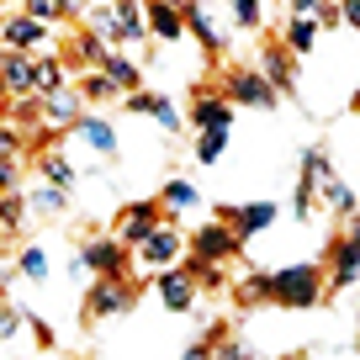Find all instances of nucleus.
I'll return each instance as SVG.
<instances>
[{
	"label": "nucleus",
	"mask_w": 360,
	"mask_h": 360,
	"mask_svg": "<svg viewBox=\"0 0 360 360\" xmlns=\"http://www.w3.org/2000/svg\"><path fill=\"white\" fill-rule=\"evenodd\" d=\"M270 281V307H292V313H307L328 297V270L318 259H297V265L265 270Z\"/></svg>",
	"instance_id": "nucleus-1"
},
{
	"label": "nucleus",
	"mask_w": 360,
	"mask_h": 360,
	"mask_svg": "<svg viewBox=\"0 0 360 360\" xmlns=\"http://www.w3.org/2000/svg\"><path fill=\"white\" fill-rule=\"evenodd\" d=\"M133 281H122V276H96L90 281V292H85V307H79V318L85 323H101V318H122V313H133Z\"/></svg>",
	"instance_id": "nucleus-2"
},
{
	"label": "nucleus",
	"mask_w": 360,
	"mask_h": 360,
	"mask_svg": "<svg viewBox=\"0 0 360 360\" xmlns=\"http://www.w3.org/2000/svg\"><path fill=\"white\" fill-rule=\"evenodd\" d=\"M0 43L11 53H53V27H43L27 11H11V16H0Z\"/></svg>",
	"instance_id": "nucleus-3"
},
{
	"label": "nucleus",
	"mask_w": 360,
	"mask_h": 360,
	"mask_svg": "<svg viewBox=\"0 0 360 360\" xmlns=\"http://www.w3.org/2000/svg\"><path fill=\"white\" fill-rule=\"evenodd\" d=\"M328 148L323 143H307L302 148V169H297V191H292V212H297V223L302 217H313V202H318V180L328 175Z\"/></svg>",
	"instance_id": "nucleus-4"
},
{
	"label": "nucleus",
	"mask_w": 360,
	"mask_h": 360,
	"mask_svg": "<svg viewBox=\"0 0 360 360\" xmlns=\"http://www.w3.org/2000/svg\"><path fill=\"white\" fill-rule=\"evenodd\" d=\"M43 101V133H75V122L85 117V96H79V85L69 79V85H58V90H48V96H37Z\"/></svg>",
	"instance_id": "nucleus-5"
},
{
	"label": "nucleus",
	"mask_w": 360,
	"mask_h": 360,
	"mask_svg": "<svg viewBox=\"0 0 360 360\" xmlns=\"http://www.w3.org/2000/svg\"><path fill=\"white\" fill-rule=\"evenodd\" d=\"M223 96L233 106H255V112H270V106L281 101L259 69H228V75H223Z\"/></svg>",
	"instance_id": "nucleus-6"
},
{
	"label": "nucleus",
	"mask_w": 360,
	"mask_h": 360,
	"mask_svg": "<svg viewBox=\"0 0 360 360\" xmlns=\"http://www.w3.org/2000/svg\"><path fill=\"white\" fill-rule=\"evenodd\" d=\"M186 249L202 255V259H212V265H228L233 255H244V238H238L228 223H217V217H212V223H202L191 238H186Z\"/></svg>",
	"instance_id": "nucleus-7"
},
{
	"label": "nucleus",
	"mask_w": 360,
	"mask_h": 360,
	"mask_svg": "<svg viewBox=\"0 0 360 360\" xmlns=\"http://www.w3.org/2000/svg\"><path fill=\"white\" fill-rule=\"evenodd\" d=\"M180 255H186V233H180L175 223H159L154 233L143 238V244H138V265L143 270H169V265H180Z\"/></svg>",
	"instance_id": "nucleus-8"
},
{
	"label": "nucleus",
	"mask_w": 360,
	"mask_h": 360,
	"mask_svg": "<svg viewBox=\"0 0 360 360\" xmlns=\"http://www.w3.org/2000/svg\"><path fill=\"white\" fill-rule=\"evenodd\" d=\"M276 212H281L276 202H244V207L223 202V207H217L212 217H217V223H228V228H233L238 238H255V233H265V228L276 223Z\"/></svg>",
	"instance_id": "nucleus-9"
},
{
	"label": "nucleus",
	"mask_w": 360,
	"mask_h": 360,
	"mask_svg": "<svg viewBox=\"0 0 360 360\" xmlns=\"http://www.w3.org/2000/svg\"><path fill=\"white\" fill-rule=\"evenodd\" d=\"M79 255H85L90 276H122V281H133V265H127V244L122 238H85Z\"/></svg>",
	"instance_id": "nucleus-10"
},
{
	"label": "nucleus",
	"mask_w": 360,
	"mask_h": 360,
	"mask_svg": "<svg viewBox=\"0 0 360 360\" xmlns=\"http://www.w3.org/2000/svg\"><path fill=\"white\" fill-rule=\"evenodd\" d=\"M159 223H165V207H159V196H154V202H127V207H122V223H117V238H122L127 249H138Z\"/></svg>",
	"instance_id": "nucleus-11"
},
{
	"label": "nucleus",
	"mask_w": 360,
	"mask_h": 360,
	"mask_svg": "<svg viewBox=\"0 0 360 360\" xmlns=\"http://www.w3.org/2000/svg\"><path fill=\"white\" fill-rule=\"evenodd\" d=\"M154 297L165 302V313H196V281L186 276L180 265L159 270V281H154Z\"/></svg>",
	"instance_id": "nucleus-12"
},
{
	"label": "nucleus",
	"mask_w": 360,
	"mask_h": 360,
	"mask_svg": "<svg viewBox=\"0 0 360 360\" xmlns=\"http://www.w3.org/2000/svg\"><path fill=\"white\" fill-rule=\"evenodd\" d=\"M259 75L270 79V90H276V96H297V58L286 53L281 43H265L259 48Z\"/></svg>",
	"instance_id": "nucleus-13"
},
{
	"label": "nucleus",
	"mask_w": 360,
	"mask_h": 360,
	"mask_svg": "<svg viewBox=\"0 0 360 360\" xmlns=\"http://www.w3.org/2000/svg\"><path fill=\"white\" fill-rule=\"evenodd\" d=\"M328 286H334V292H345V286H355L360 281V244L349 233H339L334 244H328Z\"/></svg>",
	"instance_id": "nucleus-14"
},
{
	"label": "nucleus",
	"mask_w": 360,
	"mask_h": 360,
	"mask_svg": "<svg viewBox=\"0 0 360 360\" xmlns=\"http://www.w3.org/2000/svg\"><path fill=\"white\" fill-rule=\"evenodd\" d=\"M0 85L16 96H37V53H11L6 48V58H0Z\"/></svg>",
	"instance_id": "nucleus-15"
},
{
	"label": "nucleus",
	"mask_w": 360,
	"mask_h": 360,
	"mask_svg": "<svg viewBox=\"0 0 360 360\" xmlns=\"http://www.w3.org/2000/svg\"><path fill=\"white\" fill-rule=\"evenodd\" d=\"M233 112H238V106L228 101L223 90H196V101H191V127H196V133H207V127H233Z\"/></svg>",
	"instance_id": "nucleus-16"
},
{
	"label": "nucleus",
	"mask_w": 360,
	"mask_h": 360,
	"mask_svg": "<svg viewBox=\"0 0 360 360\" xmlns=\"http://www.w3.org/2000/svg\"><path fill=\"white\" fill-rule=\"evenodd\" d=\"M75 138L90 148V154H101V159H117V127L106 122V117H96V112H85L75 122Z\"/></svg>",
	"instance_id": "nucleus-17"
},
{
	"label": "nucleus",
	"mask_w": 360,
	"mask_h": 360,
	"mask_svg": "<svg viewBox=\"0 0 360 360\" xmlns=\"http://www.w3.org/2000/svg\"><path fill=\"white\" fill-rule=\"evenodd\" d=\"M143 22H148V37H159V43H180L186 37V16L175 6H165V0H143Z\"/></svg>",
	"instance_id": "nucleus-18"
},
{
	"label": "nucleus",
	"mask_w": 360,
	"mask_h": 360,
	"mask_svg": "<svg viewBox=\"0 0 360 360\" xmlns=\"http://www.w3.org/2000/svg\"><path fill=\"white\" fill-rule=\"evenodd\" d=\"M180 16H186V37H196L207 53H223V48H228V43H223V27L212 22V11H207L202 0H191V6H186Z\"/></svg>",
	"instance_id": "nucleus-19"
},
{
	"label": "nucleus",
	"mask_w": 360,
	"mask_h": 360,
	"mask_svg": "<svg viewBox=\"0 0 360 360\" xmlns=\"http://www.w3.org/2000/svg\"><path fill=\"white\" fill-rule=\"evenodd\" d=\"M106 53H112V48H106L96 32H85V27H79V32L69 37V48H64V64L85 75V69H101V64H106Z\"/></svg>",
	"instance_id": "nucleus-20"
},
{
	"label": "nucleus",
	"mask_w": 360,
	"mask_h": 360,
	"mask_svg": "<svg viewBox=\"0 0 360 360\" xmlns=\"http://www.w3.org/2000/svg\"><path fill=\"white\" fill-rule=\"evenodd\" d=\"M318 202H323L334 217H355V212H360V196H355V186H345V180L334 175V169H328V175L318 180Z\"/></svg>",
	"instance_id": "nucleus-21"
},
{
	"label": "nucleus",
	"mask_w": 360,
	"mask_h": 360,
	"mask_svg": "<svg viewBox=\"0 0 360 360\" xmlns=\"http://www.w3.org/2000/svg\"><path fill=\"white\" fill-rule=\"evenodd\" d=\"M159 207H165L169 223H175V217H186V212H196V207H202V191H196L191 180L169 175V180H165V191H159Z\"/></svg>",
	"instance_id": "nucleus-22"
},
{
	"label": "nucleus",
	"mask_w": 360,
	"mask_h": 360,
	"mask_svg": "<svg viewBox=\"0 0 360 360\" xmlns=\"http://www.w3.org/2000/svg\"><path fill=\"white\" fill-rule=\"evenodd\" d=\"M112 22L122 32V43H148V22H143V0H106Z\"/></svg>",
	"instance_id": "nucleus-23"
},
{
	"label": "nucleus",
	"mask_w": 360,
	"mask_h": 360,
	"mask_svg": "<svg viewBox=\"0 0 360 360\" xmlns=\"http://www.w3.org/2000/svg\"><path fill=\"white\" fill-rule=\"evenodd\" d=\"M79 27H85V32H96L106 48H122V32H117L112 6H106V0H85V11H79Z\"/></svg>",
	"instance_id": "nucleus-24"
},
{
	"label": "nucleus",
	"mask_w": 360,
	"mask_h": 360,
	"mask_svg": "<svg viewBox=\"0 0 360 360\" xmlns=\"http://www.w3.org/2000/svg\"><path fill=\"white\" fill-rule=\"evenodd\" d=\"M27 212H43V217L69 212V191H64V186H53V180H37L32 191H27Z\"/></svg>",
	"instance_id": "nucleus-25"
},
{
	"label": "nucleus",
	"mask_w": 360,
	"mask_h": 360,
	"mask_svg": "<svg viewBox=\"0 0 360 360\" xmlns=\"http://www.w3.org/2000/svg\"><path fill=\"white\" fill-rule=\"evenodd\" d=\"M281 48H286L292 58H307V53L318 48V22H313V16H292V22H286Z\"/></svg>",
	"instance_id": "nucleus-26"
},
{
	"label": "nucleus",
	"mask_w": 360,
	"mask_h": 360,
	"mask_svg": "<svg viewBox=\"0 0 360 360\" xmlns=\"http://www.w3.org/2000/svg\"><path fill=\"white\" fill-rule=\"evenodd\" d=\"M79 96H85V106H101V101H122V90L112 85V75L106 69H85V75L75 79Z\"/></svg>",
	"instance_id": "nucleus-27"
},
{
	"label": "nucleus",
	"mask_w": 360,
	"mask_h": 360,
	"mask_svg": "<svg viewBox=\"0 0 360 360\" xmlns=\"http://www.w3.org/2000/svg\"><path fill=\"white\" fill-rule=\"evenodd\" d=\"M101 69H106V75H112V85L122 90V96H127V90H143V69H138L133 58L122 53V48H112V53H106V64H101Z\"/></svg>",
	"instance_id": "nucleus-28"
},
{
	"label": "nucleus",
	"mask_w": 360,
	"mask_h": 360,
	"mask_svg": "<svg viewBox=\"0 0 360 360\" xmlns=\"http://www.w3.org/2000/svg\"><path fill=\"white\" fill-rule=\"evenodd\" d=\"M180 270H186V276L196 281V292H217V286H223V265H212V259L191 255V249L180 255Z\"/></svg>",
	"instance_id": "nucleus-29"
},
{
	"label": "nucleus",
	"mask_w": 360,
	"mask_h": 360,
	"mask_svg": "<svg viewBox=\"0 0 360 360\" xmlns=\"http://www.w3.org/2000/svg\"><path fill=\"white\" fill-rule=\"evenodd\" d=\"M22 228H27V196L6 191V196H0V238H16Z\"/></svg>",
	"instance_id": "nucleus-30"
},
{
	"label": "nucleus",
	"mask_w": 360,
	"mask_h": 360,
	"mask_svg": "<svg viewBox=\"0 0 360 360\" xmlns=\"http://www.w3.org/2000/svg\"><path fill=\"white\" fill-rule=\"evenodd\" d=\"M69 85V64L64 53H37V96H48V90Z\"/></svg>",
	"instance_id": "nucleus-31"
},
{
	"label": "nucleus",
	"mask_w": 360,
	"mask_h": 360,
	"mask_svg": "<svg viewBox=\"0 0 360 360\" xmlns=\"http://www.w3.org/2000/svg\"><path fill=\"white\" fill-rule=\"evenodd\" d=\"M37 175H43V180H53V186H64V191H75V165H69V159L64 154H53V148H48V154L43 159H37Z\"/></svg>",
	"instance_id": "nucleus-32"
},
{
	"label": "nucleus",
	"mask_w": 360,
	"mask_h": 360,
	"mask_svg": "<svg viewBox=\"0 0 360 360\" xmlns=\"http://www.w3.org/2000/svg\"><path fill=\"white\" fill-rule=\"evenodd\" d=\"M6 122H16L22 133H27V127L37 133V127H43V101H37V96H16V101L6 106Z\"/></svg>",
	"instance_id": "nucleus-33"
},
{
	"label": "nucleus",
	"mask_w": 360,
	"mask_h": 360,
	"mask_svg": "<svg viewBox=\"0 0 360 360\" xmlns=\"http://www.w3.org/2000/svg\"><path fill=\"white\" fill-rule=\"evenodd\" d=\"M233 302L238 307H270V281L265 276H244V281L233 286Z\"/></svg>",
	"instance_id": "nucleus-34"
},
{
	"label": "nucleus",
	"mask_w": 360,
	"mask_h": 360,
	"mask_svg": "<svg viewBox=\"0 0 360 360\" xmlns=\"http://www.w3.org/2000/svg\"><path fill=\"white\" fill-rule=\"evenodd\" d=\"M223 154H228V127H207V133H196V159H202V165H217Z\"/></svg>",
	"instance_id": "nucleus-35"
},
{
	"label": "nucleus",
	"mask_w": 360,
	"mask_h": 360,
	"mask_svg": "<svg viewBox=\"0 0 360 360\" xmlns=\"http://www.w3.org/2000/svg\"><path fill=\"white\" fill-rule=\"evenodd\" d=\"M212 360H259L255 345H244L238 334H217L212 339Z\"/></svg>",
	"instance_id": "nucleus-36"
},
{
	"label": "nucleus",
	"mask_w": 360,
	"mask_h": 360,
	"mask_svg": "<svg viewBox=\"0 0 360 360\" xmlns=\"http://www.w3.org/2000/svg\"><path fill=\"white\" fill-rule=\"evenodd\" d=\"M228 11H233V27L255 32V27L265 22V0H228Z\"/></svg>",
	"instance_id": "nucleus-37"
},
{
	"label": "nucleus",
	"mask_w": 360,
	"mask_h": 360,
	"mask_svg": "<svg viewBox=\"0 0 360 360\" xmlns=\"http://www.w3.org/2000/svg\"><path fill=\"white\" fill-rule=\"evenodd\" d=\"M16 270H22L27 281H48V255H43L37 244H27L22 255H16Z\"/></svg>",
	"instance_id": "nucleus-38"
},
{
	"label": "nucleus",
	"mask_w": 360,
	"mask_h": 360,
	"mask_svg": "<svg viewBox=\"0 0 360 360\" xmlns=\"http://www.w3.org/2000/svg\"><path fill=\"white\" fill-rule=\"evenodd\" d=\"M148 117H154V122L165 127L169 138H175V133H186V117L175 112V101H169V96H154V112H148Z\"/></svg>",
	"instance_id": "nucleus-39"
},
{
	"label": "nucleus",
	"mask_w": 360,
	"mask_h": 360,
	"mask_svg": "<svg viewBox=\"0 0 360 360\" xmlns=\"http://www.w3.org/2000/svg\"><path fill=\"white\" fill-rule=\"evenodd\" d=\"M22 154H27V133L0 117V159H22Z\"/></svg>",
	"instance_id": "nucleus-40"
},
{
	"label": "nucleus",
	"mask_w": 360,
	"mask_h": 360,
	"mask_svg": "<svg viewBox=\"0 0 360 360\" xmlns=\"http://www.w3.org/2000/svg\"><path fill=\"white\" fill-rule=\"evenodd\" d=\"M22 11L37 16L43 27H58V22H64V0H22Z\"/></svg>",
	"instance_id": "nucleus-41"
},
{
	"label": "nucleus",
	"mask_w": 360,
	"mask_h": 360,
	"mask_svg": "<svg viewBox=\"0 0 360 360\" xmlns=\"http://www.w3.org/2000/svg\"><path fill=\"white\" fill-rule=\"evenodd\" d=\"M217 334H223V328L212 323L202 339H191V345H186V355H180V360H212V339H217Z\"/></svg>",
	"instance_id": "nucleus-42"
},
{
	"label": "nucleus",
	"mask_w": 360,
	"mask_h": 360,
	"mask_svg": "<svg viewBox=\"0 0 360 360\" xmlns=\"http://www.w3.org/2000/svg\"><path fill=\"white\" fill-rule=\"evenodd\" d=\"M154 96H159V90H127L122 106H127L133 117H148V112H154Z\"/></svg>",
	"instance_id": "nucleus-43"
},
{
	"label": "nucleus",
	"mask_w": 360,
	"mask_h": 360,
	"mask_svg": "<svg viewBox=\"0 0 360 360\" xmlns=\"http://www.w3.org/2000/svg\"><path fill=\"white\" fill-rule=\"evenodd\" d=\"M22 191V159H0V196Z\"/></svg>",
	"instance_id": "nucleus-44"
},
{
	"label": "nucleus",
	"mask_w": 360,
	"mask_h": 360,
	"mask_svg": "<svg viewBox=\"0 0 360 360\" xmlns=\"http://www.w3.org/2000/svg\"><path fill=\"white\" fill-rule=\"evenodd\" d=\"M16 328H22V313H16V307L0 297V339H16Z\"/></svg>",
	"instance_id": "nucleus-45"
},
{
	"label": "nucleus",
	"mask_w": 360,
	"mask_h": 360,
	"mask_svg": "<svg viewBox=\"0 0 360 360\" xmlns=\"http://www.w3.org/2000/svg\"><path fill=\"white\" fill-rule=\"evenodd\" d=\"M313 22H318V32H328V27H345V16H339V0H323Z\"/></svg>",
	"instance_id": "nucleus-46"
},
{
	"label": "nucleus",
	"mask_w": 360,
	"mask_h": 360,
	"mask_svg": "<svg viewBox=\"0 0 360 360\" xmlns=\"http://www.w3.org/2000/svg\"><path fill=\"white\" fill-rule=\"evenodd\" d=\"M22 318H27V323H32V334H37V345H43V349H53V345H58L53 323H43V318H37V313H22Z\"/></svg>",
	"instance_id": "nucleus-47"
},
{
	"label": "nucleus",
	"mask_w": 360,
	"mask_h": 360,
	"mask_svg": "<svg viewBox=\"0 0 360 360\" xmlns=\"http://www.w3.org/2000/svg\"><path fill=\"white\" fill-rule=\"evenodd\" d=\"M339 16H345V27L360 32V0H339Z\"/></svg>",
	"instance_id": "nucleus-48"
},
{
	"label": "nucleus",
	"mask_w": 360,
	"mask_h": 360,
	"mask_svg": "<svg viewBox=\"0 0 360 360\" xmlns=\"http://www.w3.org/2000/svg\"><path fill=\"white\" fill-rule=\"evenodd\" d=\"M286 6H292V16H318V6H323V0H286Z\"/></svg>",
	"instance_id": "nucleus-49"
},
{
	"label": "nucleus",
	"mask_w": 360,
	"mask_h": 360,
	"mask_svg": "<svg viewBox=\"0 0 360 360\" xmlns=\"http://www.w3.org/2000/svg\"><path fill=\"white\" fill-rule=\"evenodd\" d=\"M69 276H75V281H85V276H90V265H85V255H75V259H69Z\"/></svg>",
	"instance_id": "nucleus-50"
},
{
	"label": "nucleus",
	"mask_w": 360,
	"mask_h": 360,
	"mask_svg": "<svg viewBox=\"0 0 360 360\" xmlns=\"http://www.w3.org/2000/svg\"><path fill=\"white\" fill-rule=\"evenodd\" d=\"M79 11H85V0H64V22H79Z\"/></svg>",
	"instance_id": "nucleus-51"
},
{
	"label": "nucleus",
	"mask_w": 360,
	"mask_h": 360,
	"mask_svg": "<svg viewBox=\"0 0 360 360\" xmlns=\"http://www.w3.org/2000/svg\"><path fill=\"white\" fill-rule=\"evenodd\" d=\"M345 223H349L345 233H349V238H355V244H360V212H355V217H345Z\"/></svg>",
	"instance_id": "nucleus-52"
},
{
	"label": "nucleus",
	"mask_w": 360,
	"mask_h": 360,
	"mask_svg": "<svg viewBox=\"0 0 360 360\" xmlns=\"http://www.w3.org/2000/svg\"><path fill=\"white\" fill-rule=\"evenodd\" d=\"M6 106H11V90H6V85H0V117H6Z\"/></svg>",
	"instance_id": "nucleus-53"
},
{
	"label": "nucleus",
	"mask_w": 360,
	"mask_h": 360,
	"mask_svg": "<svg viewBox=\"0 0 360 360\" xmlns=\"http://www.w3.org/2000/svg\"><path fill=\"white\" fill-rule=\"evenodd\" d=\"M165 6H175V11H186V6H191V0H165Z\"/></svg>",
	"instance_id": "nucleus-54"
},
{
	"label": "nucleus",
	"mask_w": 360,
	"mask_h": 360,
	"mask_svg": "<svg viewBox=\"0 0 360 360\" xmlns=\"http://www.w3.org/2000/svg\"><path fill=\"white\" fill-rule=\"evenodd\" d=\"M355 112H360V85H355Z\"/></svg>",
	"instance_id": "nucleus-55"
},
{
	"label": "nucleus",
	"mask_w": 360,
	"mask_h": 360,
	"mask_svg": "<svg viewBox=\"0 0 360 360\" xmlns=\"http://www.w3.org/2000/svg\"><path fill=\"white\" fill-rule=\"evenodd\" d=\"M0 58H6V43H0Z\"/></svg>",
	"instance_id": "nucleus-56"
},
{
	"label": "nucleus",
	"mask_w": 360,
	"mask_h": 360,
	"mask_svg": "<svg viewBox=\"0 0 360 360\" xmlns=\"http://www.w3.org/2000/svg\"><path fill=\"white\" fill-rule=\"evenodd\" d=\"M297 360H307V355H297Z\"/></svg>",
	"instance_id": "nucleus-57"
}]
</instances>
